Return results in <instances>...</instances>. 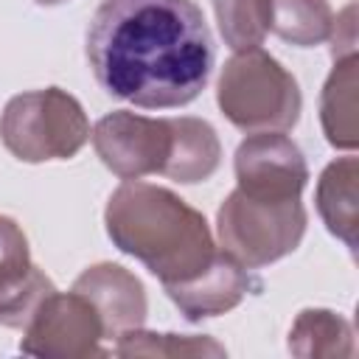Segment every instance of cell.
Here are the masks:
<instances>
[{
    "mask_svg": "<svg viewBox=\"0 0 359 359\" xmlns=\"http://www.w3.org/2000/svg\"><path fill=\"white\" fill-rule=\"evenodd\" d=\"M87 62L112 98L140 109L191 104L213 70V39L194 0H101Z\"/></svg>",
    "mask_w": 359,
    "mask_h": 359,
    "instance_id": "1",
    "label": "cell"
},
{
    "mask_svg": "<svg viewBox=\"0 0 359 359\" xmlns=\"http://www.w3.org/2000/svg\"><path fill=\"white\" fill-rule=\"evenodd\" d=\"M104 222L112 244L137 258L163 286L194 280L219 252L205 216L151 182L126 180L109 196Z\"/></svg>",
    "mask_w": 359,
    "mask_h": 359,
    "instance_id": "2",
    "label": "cell"
},
{
    "mask_svg": "<svg viewBox=\"0 0 359 359\" xmlns=\"http://www.w3.org/2000/svg\"><path fill=\"white\" fill-rule=\"evenodd\" d=\"M216 101L244 132H283L300 118L297 81L261 48L236 50L222 70Z\"/></svg>",
    "mask_w": 359,
    "mask_h": 359,
    "instance_id": "3",
    "label": "cell"
},
{
    "mask_svg": "<svg viewBox=\"0 0 359 359\" xmlns=\"http://www.w3.org/2000/svg\"><path fill=\"white\" fill-rule=\"evenodd\" d=\"M0 140L22 163L70 160L90 140V121L70 93L59 87L31 90L6 104Z\"/></svg>",
    "mask_w": 359,
    "mask_h": 359,
    "instance_id": "4",
    "label": "cell"
},
{
    "mask_svg": "<svg viewBox=\"0 0 359 359\" xmlns=\"http://www.w3.org/2000/svg\"><path fill=\"white\" fill-rule=\"evenodd\" d=\"M216 230L227 255L258 269L297 250L306 233V210L300 199H255L236 188L216 213Z\"/></svg>",
    "mask_w": 359,
    "mask_h": 359,
    "instance_id": "5",
    "label": "cell"
},
{
    "mask_svg": "<svg viewBox=\"0 0 359 359\" xmlns=\"http://www.w3.org/2000/svg\"><path fill=\"white\" fill-rule=\"evenodd\" d=\"M90 137L101 163L121 180L165 174L177 146V118H143L118 109L104 115Z\"/></svg>",
    "mask_w": 359,
    "mask_h": 359,
    "instance_id": "6",
    "label": "cell"
},
{
    "mask_svg": "<svg viewBox=\"0 0 359 359\" xmlns=\"http://www.w3.org/2000/svg\"><path fill=\"white\" fill-rule=\"evenodd\" d=\"M22 331V353L53 359H87L107 353L101 348V339H107V334L98 311L73 289L67 294H48Z\"/></svg>",
    "mask_w": 359,
    "mask_h": 359,
    "instance_id": "7",
    "label": "cell"
},
{
    "mask_svg": "<svg viewBox=\"0 0 359 359\" xmlns=\"http://www.w3.org/2000/svg\"><path fill=\"white\" fill-rule=\"evenodd\" d=\"M238 191L255 199H300L309 180L303 151L283 132H252L236 149Z\"/></svg>",
    "mask_w": 359,
    "mask_h": 359,
    "instance_id": "8",
    "label": "cell"
},
{
    "mask_svg": "<svg viewBox=\"0 0 359 359\" xmlns=\"http://www.w3.org/2000/svg\"><path fill=\"white\" fill-rule=\"evenodd\" d=\"M53 292L50 278L31 261L22 227L0 216V325L25 328Z\"/></svg>",
    "mask_w": 359,
    "mask_h": 359,
    "instance_id": "9",
    "label": "cell"
},
{
    "mask_svg": "<svg viewBox=\"0 0 359 359\" xmlns=\"http://www.w3.org/2000/svg\"><path fill=\"white\" fill-rule=\"evenodd\" d=\"M73 292L87 297L90 306L98 311L107 339H118L121 334L140 328L146 320L143 286L129 269L118 264H95L84 269L76 278Z\"/></svg>",
    "mask_w": 359,
    "mask_h": 359,
    "instance_id": "10",
    "label": "cell"
},
{
    "mask_svg": "<svg viewBox=\"0 0 359 359\" xmlns=\"http://www.w3.org/2000/svg\"><path fill=\"white\" fill-rule=\"evenodd\" d=\"M255 286L258 283L244 272V266L233 255L219 250L216 258L210 261V266L202 275H196L188 283L165 286V292L174 300V306L191 323H196V320L216 317V314H224V311L236 309L244 300V294Z\"/></svg>",
    "mask_w": 359,
    "mask_h": 359,
    "instance_id": "11",
    "label": "cell"
},
{
    "mask_svg": "<svg viewBox=\"0 0 359 359\" xmlns=\"http://www.w3.org/2000/svg\"><path fill=\"white\" fill-rule=\"evenodd\" d=\"M320 118L331 146H356V53L334 59V70L323 87Z\"/></svg>",
    "mask_w": 359,
    "mask_h": 359,
    "instance_id": "12",
    "label": "cell"
},
{
    "mask_svg": "<svg viewBox=\"0 0 359 359\" xmlns=\"http://www.w3.org/2000/svg\"><path fill=\"white\" fill-rule=\"evenodd\" d=\"M317 210L325 227L342 238L351 250L356 247V157L331 163L317 182Z\"/></svg>",
    "mask_w": 359,
    "mask_h": 359,
    "instance_id": "13",
    "label": "cell"
},
{
    "mask_svg": "<svg viewBox=\"0 0 359 359\" xmlns=\"http://www.w3.org/2000/svg\"><path fill=\"white\" fill-rule=\"evenodd\" d=\"M222 146L208 121L177 118V146L165 177L177 182H202L219 168Z\"/></svg>",
    "mask_w": 359,
    "mask_h": 359,
    "instance_id": "14",
    "label": "cell"
},
{
    "mask_svg": "<svg viewBox=\"0 0 359 359\" xmlns=\"http://www.w3.org/2000/svg\"><path fill=\"white\" fill-rule=\"evenodd\" d=\"M289 351L294 356H351L353 331L334 311L306 309L289 331Z\"/></svg>",
    "mask_w": 359,
    "mask_h": 359,
    "instance_id": "15",
    "label": "cell"
},
{
    "mask_svg": "<svg viewBox=\"0 0 359 359\" xmlns=\"http://www.w3.org/2000/svg\"><path fill=\"white\" fill-rule=\"evenodd\" d=\"M331 28L334 14L325 0H269V31L297 48L325 42Z\"/></svg>",
    "mask_w": 359,
    "mask_h": 359,
    "instance_id": "16",
    "label": "cell"
},
{
    "mask_svg": "<svg viewBox=\"0 0 359 359\" xmlns=\"http://www.w3.org/2000/svg\"><path fill=\"white\" fill-rule=\"evenodd\" d=\"M219 31L233 50L261 48L269 34V0H213Z\"/></svg>",
    "mask_w": 359,
    "mask_h": 359,
    "instance_id": "17",
    "label": "cell"
},
{
    "mask_svg": "<svg viewBox=\"0 0 359 359\" xmlns=\"http://www.w3.org/2000/svg\"><path fill=\"white\" fill-rule=\"evenodd\" d=\"M112 353L118 356H224V348L210 337L149 334V331L132 328L115 339Z\"/></svg>",
    "mask_w": 359,
    "mask_h": 359,
    "instance_id": "18",
    "label": "cell"
},
{
    "mask_svg": "<svg viewBox=\"0 0 359 359\" xmlns=\"http://www.w3.org/2000/svg\"><path fill=\"white\" fill-rule=\"evenodd\" d=\"M39 6H56V3H65V0H36Z\"/></svg>",
    "mask_w": 359,
    "mask_h": 359,
    "instance_id": "19",
    "label": "cell"
}]
</instances>
